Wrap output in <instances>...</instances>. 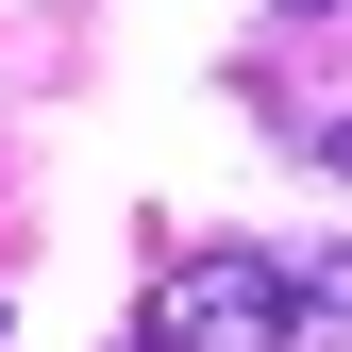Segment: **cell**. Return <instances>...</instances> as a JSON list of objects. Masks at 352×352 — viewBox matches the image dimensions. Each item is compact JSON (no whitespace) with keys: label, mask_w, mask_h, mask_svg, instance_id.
Listing matches in <instances>:
<instances>
[{"label":"cell","mask_w":352,"mask_h":352,"mask_svg":"<svg viewBox=\"0 0 352 352\" xmlns=\"http://www.w3.org/2000/svg\"><path fill=\"white\" fill-rule=\"evenodd\" d=\"M302 151H319V168H352V101H336V118H302Z\"/></svg>","instance_id":"cell-3"},{"label":"cell","mask_w":352,"mask_h":352,"mask_svg":"<svg viewBox=\"0 0 352 352\" xmlns=\"http://www.w3.org/2000/svg\"><path fill=\"white\" fill-rule=\"evenodd\" d=\"M269 17H336V0H269Z\"/></svg>","instance_id":"cell-4"},{"label":"cell","mask_w":352,"mask_h":352,"mask_svg":"<svg viewBox=\"0 0 352 352\" xmlns=\"http://www.w3.org/2000/svg\"><path fill=\"white\" fill-rule=\"evenodd\" d=\"M302 336L352 352V252H302Z\"/></svg>","instance_id":"cell-2"},{"label":"cell","mask_w":352,"mask_h":352,"mask_svg":"<svg viewBox=\"0 0 352 352\" xmlns=\"http://www.w3.org/2000/svg\"><path fill=\"white\" fill-rule=\"evenodd\" d=\"M135 352H302V252H168L135 302Z\"/></svg>","instance_id":"cell-1"}]
</instances>
